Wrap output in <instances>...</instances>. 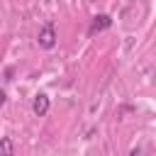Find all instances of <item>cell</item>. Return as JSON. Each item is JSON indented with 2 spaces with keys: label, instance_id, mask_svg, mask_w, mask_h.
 Returning a JSON list of instances; mask_svg holds the SVG:
<instances>
[{
  "label": "cell",
  "instance_id": "obj_1",
  "mask_svg": "<svg viewBox=\"0 0 156 156\" xmlns=\"http://www.w3.org/2000/svg\"><path fill=\"white\" fill-rule=\"evenodd\" d=\"M37 41H39V46H41V49H54V46H56V29H54V24H51V22H49V24H44V27L39 29Z\"/></svg>",
  "mask_w": 156,
  "mask_h": 156
},
{
  "label": "cell",
  "instance_id": "obj_6",
  "mask_svg": "<svg viewBox=\"0 0 156 156\" xmlns=\"http://www.w3.org/2000/svg\"><path fill=\"white\" fill-rule=\"evenodd\" d=\"M2 102H5V93L0 90V105H2Z\"/></svg>",
  "mask_w": 156,
  "mask_h": 156
},
{
  "label": "cell",
  "instance_id": "obj_2",
  "mask_svg": "<svg viewBox=\"0 0 156 156\" xmlns=\"http://www.w3.org/2000/svg\"><path fill=\"white\" fill-rule=\"evenodd\" d=\"M110 24H112V17H110V15H95V17H93V22H90V29H88V34L93 37V34H98V32L107 29Z\"/></svg>",
  "mask_w": 156,
  "mask_h": 156
},
{
  "label": "cell",
  "instance_id": "obj_4",
  "mask_svg": "<svg viewBox=\"0 0 156 156\" xmlns=\"http://www.w3.org/2000/svg\"><path fill=\"white\" fill-rule=\"evenodd\" d=\"M0 156H15L12 139H7V136H2V139H0Z\"/></svg>",
  "mask_w": 156,
  "mask_h": 156
},
{
  "label": "cell",
  "instance_id": "obj_3",
  "mask_svg": "<svg viewBox=\"0 0 156 156\" xmlns=\"http://www.w3.org/2000/svg\"><path fill=\"white\" fill-rule=\"evenodd\" d=\"M32 110H34V115H39V117H44V115L49 112V95H44V93H39V95H34V102H32Z\"/></svg>",
  "mask_w": 156,
  "mask_h": 156
},
{
  "label": "cell",
  "instance_id": "obj_5",
  "mask_svg": "<svg viewBox=\"0 0 156 156\" xmlns=\"http://www.w3.org/2000/svg\"><path fill=\"white\" fill-rule=\"evenodd\" d=\"M129 156H144V154H141V151H139V149H134V151H132V154H129Z\"/></svg>",
  "mask_w": 156,
  "mask_h": 156
}]
</instances>
